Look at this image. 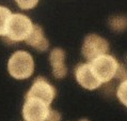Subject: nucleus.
Wrapping results in <instances>:
<instances>
[{
    "instance_id": "nucleus-1",
    "label": "nucleus",
    "mask_w": 127,
    "mask_h": 121,
    "mask_svg": "<svg viewBox=\"0 0 127 121\" xmlns=\"http://www.w3.org/2000/svg\"><path fill=\"white\" fill-rule=\"evenodd\" d=\"M8 71L15 79H27L34 72V61L30 53L17 51L10 57L8 61Z\"/></svg>"
},
{
    "instance_id": "nucleus-2",
    "label": "nucleus",
    "mask_w": 127,
    "mask_h": 121,
    "mask_svg": "<svg viewBox=\"0 0 127 121\" xmlns=\"http://www.w3.org/2000/svg\"><path fill=\"white\" fill-rule=\"evenodd\" d=\"M34 24L29 17L22 13L12 14L8 25L5 40L9 43L25 41L33 29Z\"/></svg>"
},
{
    "instance_id": "nucleus-3",
    "label": "nucleus",
    "mask_w": 127,
    "mask_h": 121,
    "mask_svg": "<svg viewBox=\"0 0 127 121\" xmlns=\"http://www.w3.org/2000/svg\"><path fill=\"white\" fill-rule=\"evenodd\" d=\"M89 62L93 72L100 80L101 84L110 83L112 79H114L116 71L120 65V62L118 60L109 54L101 55Z\"/></svg>"
},
{
    "instance_id": "nucleus-4",
    "label": "nucleus",
    "mask_w": 127,
    "mask_h": 121,
    "mask_svg": "<svg viewBox=\"0 0 127 121\" xmlns=\"http://www.w3.org/2000/svg\"><path fill=\"white\" fill-rule=\"evenodd\" d=\"M109 52V43L103 37L95 33L88 34L83 40V44L81 47V54L84 59L92 61L93 59L97 58L101 55L108 54Z\"/></svg>"
},
{
    "instance_id": "nucleus-5",
    "label": "nucleus",
    "mask_w": 127,
    "mask_h": 121,
    "mask_svg": "<svg viewBox=\"0 0 127 121\" xmlns=\"http://www.w3.org/2000/svg\"><path fill=\"white\" fill-rule=\"evenodd\" d=\"M56 94H57L56 88L46 78L36 77L29 91L27 92L25 99H36L44 102L45 104L50 105L56 98Z\"/></svg>"
},
{
    "instance_id": "nucleus-6",
    "label": "nucleus",
    "mask_w": 127,
    "mask_h": 121,
    "mask_svg": "<svg viewBox=\"0 0 127 121\" xmlns=\"http://www.w3.org/2000/svg\"><path fill=\"white\" fill-rule=\"evenodd\" d=\"M49 105L36 99H25L23 118L25 121H46Z\"/></svg>"
},
{
    "instance_id": "nucleus-7",
    "label": "nucleus",
    "mask_w": 127,
    "mask_h": 121,
    "mask_svg": "<svg viewBox=\"0 0 127 121\" xmlns=\"http://www.w3.org/2000/svg\"><path fill=\"white\" fill-rule=\"evenodd\" d=\"M75 77L80 86L88 90H95L103 85L93 72L90 62L81 63L77 66L75 69Z\"/></svg>"
},
{
    "instance_id": "nucleus-8",
    "label": "nucleus",
    "mask_w": 127,
    "mask_h": 121,
    "mask_svg": "<svg viewBox=\"0 0 127 121\" xmlns=\"http://www.w3.org/2000/svg\"><path fill=\"white\" fill-rule=\"evenodd\" d=\"M65 53L61 48H54L49 54V61L52 66V74L56 78L61 79L67 74V67L65 63Z\"/></svg>"
},
{
    "instance_id": "nucleus-9",
    "label": "nucleus",
    "mask_w": 127,
    "mask_h": 121,
    "mask_svg": "<svg viewBox=\"0 0 127 121\" xmlns=\"http://www.w3.org/2000/svg\"><path fill=\"white\" fill-rule=\"evenodd\" d=\"M25 42L29 46L36 49L37 52H46L49 47V41L45 37L42 27L38 25H34L31 33L25 40Z\"/></svg>"
},
{
    "instance_id": "nucleus-10",
    "label": "nucleus",
    "mask_w": 127,
    "mask_h": 121,
    "mask_svg": "<svg viewBox=\"0 0 127 121\" xmlns=\"http://www.w3.org/2000/svg\"><path fill=\"white\" fill-rule=\"evenodd\" d=\"M108 25L114 32H123L127 29V17L124 15H115L109 18Z\"/></svg>"
},
{
    "instance_id": "nucleus-11",
    "label": "nucleus",
    "mask_w": 127,
    "mask_h": 121,
    "mask_svg": "<svg viewBox=\"0 0 127 121\" xmlns=\"http://www.w3.org/2000/svg\"><path fill=\"white\" fill-rule=\"evenodd\" d=\"M11 16L12 12L8 8L0 5V37H5Z\"/></svg>"
},
{
    "instance_id": "nucleus-12",
    "label": "nucleus",
    "mask_w": 127,
    "mask_h": 121,
    "mask_svg": "<svg viewBox=\"0 0 127 121\" xmlns=\"http://www.w3.org/2000/svg\"><path fill=\"white\" fill-rule=\"evenodd\" d=\"M116 98L123 105L127 107V80H123L120 83L116 89Z\"/></svg>"
},
{
    "instance_id": "nucleus-13",
    "label": "nucleus",
    "mask_w": 127,
    "mask_h": 121,
    "mask_svg": "<svg viewBox=\"0 0 127 121\" xmlns=\"http://www.w3.org/2000/svg\"><path fill=\"white\" fill-rule=\"evenodd\" d=\"M15 1L22 10H31L37 4L40 0H15Z\"/></svg>"
},
{
    "instance_id": "nucleus-14",
    "label": "nucleus",
    "mask_w": 127,
    "mask_h": 121,
    "mask_svg": "<svg viewBox=\"0 0 127 121\" xmlns=\"http://www.w3.org/2000/svg\"><path fill=\"white\" fill-rule=\"evenodd\" d=\"M114 78L116 80H119L120 83L123 80H127V69L123 64H121V63H120V65H119V69L116 71Z\"/></svg>"
},
{
    "instance_id": "nucleus-15",
    "label": "nucleus",
    "mask_w": 127,
    "mask_h": 121,
    "mask_svg": "<svg viewBox=\"0 0 127 121\" xmlns=\"http://www.w3.org/2000/svg\"><path fill=\"white\" fill-rule=\"evenodd\" d=\"M61 119H62V116L59 112H57L55 109H51V108L49 109L46 121H61Z\"/></svg>"
},
{
    "instance_id": "nucleus-16",
    "label": "nucleus",
    "mask_w": 127,
    "mask_h": 121,
    "mask_svg": "<svg viewBox=\"0 0 127 121\" xmlns=\"http://www.w3.org/2000/svg\"><path fill=\"white\" fill-rule=\"evenodd\" d=\"M79 121H89V120H88V119H80Z\"/></svg>"
},
{
    "instance_id": "nucleus-17",
    "label": "nucleus",
    "mask_w": 127,
    "mask_h": 121,
    "mask_svg": "<svg viewBox=\"0 0 127 121\" xmlns=\"http://www.w3.org/2000/svg\"><path fill=\"white\" fill-rule=\"evenodd\" d=\"M125 59H126V61H127V55H126V57H125Z\"/></svg>"
}]
</instances>
